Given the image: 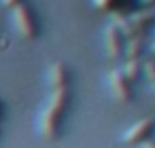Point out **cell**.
I'll return each mask as SVG.
<instances>
[{
    "mask_svg": "<svg viewBox=\"0 0 155 148\" xmlns=\"http://www.w3.org/2000/svg\"><path fill=\"white\" fill-rule=\"evenodd\" d=\"M72 91L70 89H51L47 104L38 114V131L47 140H58L62 135L66 116L70 112Z\"/></svg>",
    "mask_w": 155,
    "mask_h": 148,
    "instance_id": "cell-1",
    "label": "cell"
},
{
    "mask_svg": "<svg viewBox=\"0 0 155 148\" xmlns=\"http://www.w3.org/2000/svg\"><path fill=\"white\" fill-rule=\"evenodd\" d=\"M11 21H13L15 30H17L24 38L34 40V38L41 36V21H38V17H36V11H34L28 2H21V5H17V7L13 9Z\"/></svg>",
    "mask_w": 155,
    "mask_h": 148,
    "instance_id": "cell-2",
    "label": "cell"
},
{
    "mask_svg": "<svg viewBox=\"0 0 155 148\" xmlns=\"http://www.w3.org/2000/svg\"><path fill=\"white\" fill-rule=\"evenodd\" d=\"M115 24L123 32L125 38H140L147 36L149 30L155 26V15L153 13H130V15H119L115 17Z\"/></svg>",
    "mask_w": 155,
    "mask_h": 148,
    "instance_id": "cell-3",
    "label": "cell"
},
{
    "mask_svg": "<svg viewBox=\"0 0 155 148\" xmlns=\"http://www.w3.org/2000/svg\"><path fill=\"white\" fill-rule=\"evenodd\" d=\"M153 137H155V118H140L132 127H127L121 135V140L130 146H142Z\"/></svg>",
    "mask_w": 155,
    "mask_h": 148,
    "instance_id": "cell-4",
    "label": "cell"
},
{
    "mask_svg": "<svg viewBox=\"0 0 155 148\" xmlns=\"http://www.w3.org/2000/svg\"><path fill=\"white\" fill-rule=\"evenodd\" d=\"M125 45H127V40H125L123 32L119 30V26L115 21L108 24L106 30H104V49H106V55L110 59L123 57L125 55Z\"/></svg>",
    "mask_w": 155,
    "mask_h": 148,
    "instance_id": "cell-5",
    "label": "cell"
},
{
    "mask_svg": "<svg viewBox=\"0 0 155 148\" xmlns=\"http://www.w3.org/2000/svg\"><path fill=\"white\" fill-rule=\"evenodd\" d=\"M108 87L113 91V95L119 99V102H132L134 99V83L121 72V68L113 70L108 74Z\"/></svg>",
    "mask_w": 155,
    "mask_h": 148,
    "instance_id": "cell-6",
    "label": "cell"
},
{
    "mask_svg": "<svg viewBox=\"0 0 155 148\" xmlns=\"http://www.w3.org/2000/svg\"><path fill=\"white\" fill-rule=\"evenodd\" d=\"M47 83L49 89H70L72 85V72L64 61H53L47 70Z\"/></svg>",
    "mask_w": 155,
    "mask_h": 148,
    "instance_id": "cell-7",
    "label": "cell"
},
{
    "mask_svg": "<svg viewBox=\"0 0 155 148\" xmlns=\"http://www.w3.org/2000/svg\"><path fill=\"white\" fill-rule=\"evenodd\" d=\"M91 2L100 9V11H106V13H113L115 17L119 15H130L132 13V0H91Z\"/></svg>",
    "mask_w": 155,
    "mask_h": 148,
    "instance_id": "cell-8",
    "label": "cell"
},
{
    "mask_svg": "<svg viewBox=\"0 0 155 148\" xmlns=\"http://www.w3.org/2000/svg\"><path fill=\"white\" fill-rule=\"evenodd\" d=\"M144 49H147L144 36H140V38H130V43L125 45V57H127V59H142Z\"/></svg>",
    "mask_w": 155,
    "mask_h": 148,
    "instance_id": "cell-9",
    "label": "cell"
},
{
    "mask_svg": "<svg viewBox=\"0 0 155 148\" xmlns=\"http://www.w3.org/2000/svg\"><path fill=\"white\" fill-rule=\"evenodd\" d=\"M142 68H144V64H142V59H127L125 64H123V68H121V72L136 85V80L140 78V74H142Z\"/></svg>",
    "mask_w": 155,
    "mask_h": 148,
    "instance_id": "cell-10",
    "label": "cell"
},
{
    "mask_svg": "<svg viewBox=\"0 0 155 148\" xmlns=\"http://www.w3.org/2000/svg\"><path fill=\"white\" fill-rule=\"evenodd\" d=\"M142 70L147 72V78L151 80V85H153V89H155V61H147Z\"/></svg>",
    "mask_w": 155,
    "mask_h": 148,
    "instance_id": "cell-11",
    "label": "cell"
},
{
    "mask_svg": "<svg viewBox=\"0 0 155 148\" xmlns=\"http://www.w3.org/2000/svg\"><path fill=\"white\" fill-rule=\"evenodd\" d=\"M21 2H26V0H0V5H2V7H9V9H15V7L21 5Z\"/></svg>",
    "mask_w": 155,
    "mask_h": 148,
    "instance_id": "cell-12",
    "label": "cell"
},
{
    "mask_svg": "<svg viewBox=\"0 0 155 148\" xmlns=\"http://www.w3.org/2000/svg\"><path fill=\"white\" fill-rule=\"evenodd\" d=\"M142 148H155V137H153V140H149L147 144H142Z\"/></svg>",
    "mask_w": 155,
    "mask_h": 148,
    "instance_id": "cell-13",
    "label": "cell"
},
{
    "mask_svg": "<svg viewBox=\"0 0 155 148\" xmlns=\"http://www.w3.org/2000/svg\"><path fill=\"white\" fill-rule=\"evenodd\" d=\"M2 118H5V104L0 102V123H2Z\"/></svg>",
    "mask_w": 155,
    "mask_h": 148,
    "instance_id": "cell-14",
    "label": "cell"
},
{
    "mask_svg": "<svg viewBox=\"0 0 155 148\" xmlns=\"http://www.w3.org/2000/svg\"><path fill=\"white\" fill-rule=\"evenodd\" d=\"M144 5H155V0H142Z\"/></svg>",
    "mask_w": 155,
    "mask_h": 148,
    "instance_id": "cell-15",
    "label": "cell"
},
{
    "mask_svg": "<svg viewBox=\"0 0 155 148\" xmlns=\"http://www.w3.org/2000/svg\"><path fill=\"white\" fill-rule=\"evenodd\" d=\"M151 53H153V55H155V43H153V45H151Z\"/></svg>",
    "mask_w": 155,
    "mask_h": 148,
    "instance_id": "cell-16",
    "label": "cell"
}]
</instances>
